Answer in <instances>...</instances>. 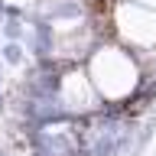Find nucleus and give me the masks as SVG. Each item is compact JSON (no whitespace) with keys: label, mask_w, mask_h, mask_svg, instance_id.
I'll list each match as a JSON object with an SVG mask.
<instances>
[{"label":"nucleus","mask_w":156,"mask_h":156,"mask_svg":"<svg viewBox=\"0 0 156 156\" xmlns=\"http://www.w3.org/2000/svg\"><path fill=\"white\" fill-rule=\"evenodd\" d=\"M39 13L46 20H81L85 16V7H81V0H46L42 7H39Z\"/></svg>","instance_id":"obj_1"},{"label":"nucleus","mask_w":156,"mask_h":156,"mask_svg":"<svg viewBox=\"0 0 156 156\" xmlns=\"http://www.w3.org/2000/svg\"><path fill=\"white\" fill-rule=\"evenodd\" d=\"M0 33H3V42H23L29 29H26L23 16H3L0 20Z\"/></svg>","instance_id":"obj_2"},{"label":"nucleus","mask_w":156,"mask_h":156,"mask_svg":"<svg viewBox=\"0 0 156 156\" xmlns=\"http://www.w3.org/2000/svg\"><path fill=\"white\" fill-rule=\"evenodd\" d=\"M0 58H3L7 65H23V62H26V42H3Z\"/></svg>","instance_id":"obj_3"},{"label":"nucleus","mask_w":156,"mask_h":156,"mask_svg":"<svg viewBox=\"0 0 156 156\" xmlns=\"http://www.w3.org/2000/svg\"><path fill=\"white\" fill-rule=\"evenodd\" d=\"M7 16V0H0V20Z\"/></svg>","instance_id":"obj_4"},{"label":"nucleus","mask_w":156,"mask_h":156,"mask_svg":"<svg viewBox=\"0 0 156 156\" xmlns=\"http://www.w3.org/2000/svg\"><path fill=\"white\" fill-rule=\"evenodd\" d=\"M7 111V98H3V91H0V114Z\"/></svg>","instance_id":"obj_5"},{"label":"nucleus","mask_w":156,"mask_h":156,"mask_svg":"<svg viewBox=\"0 0 156 156\" xmlns=\"http://www.w3.org/2000/svg\"><path fill=\"white\" fill-rule=\"evenodd\" d=\"M0 91H3V72H0Z\"/></svg>","instance_id":"obj_6"},{"label":"nucleus","mask_w":156,"mask_h":156,"mask_svg":"<svg viewBox=\"0 0 156 156\" xmlns=\"http://www.w3.org/2000/svg\"><path fill=\"white\" fill-rule=\"evenodd\" d=\"M0 156H10V153H7V150H3V146H0Z\"/></svg>","instance_id":"obj_7"},{"label":"nucleus","mask_w":156,"mask_h":156,"mask_svg":"<svg viewBox=\"0 0 156 156\" xmlns=\"http://www.w3.org/2000/svg\"><path fill=\"white\" fill-rule=\"evenodd\" d=\"M130 156H146V153H130Z\"/></svg>","instance_id":"obj_8"}]
</instances>
